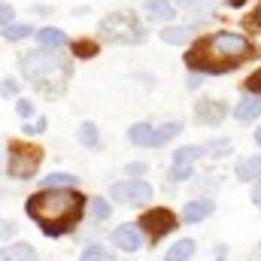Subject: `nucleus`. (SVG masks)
<instances>
[{"mask_svg": "<svg viewBox=\"0 0 261 261\" xmlns=\"http://www.w3.org/2000/svg\"><path fill=\"white\" fill-rule=\"evenodd\" d=\"M85 206L88 200L79 195V189H40L28 197L24 210L46 237H64L79 225Z\"/></svg>", "mask_w": 261, "mask_h": 261, "instance_id": "f257e3e1", "label": "nucleus"}, {"mask_svg": "<svg viewBox=\"0 0 261 261\" xmlns=\"http://www.w3.org/2000/svg\"><path fill=\"white\" fill-rule=\"evenodd\" d=\"M249 55H252V43L243 34L219 31L197 43L186 55V64H189V70H197L203 76H216V73H228L237 64H243Z\"/></svg>", "mask_w": 261, "mask_h": 261, "instance_id": "f03ea898", "label": "nucleus"}, {"mask_svg": "<svg viewBox=\"0 0 261 261\" xmlns=\"http://www.w3.org/2000/svg\"><path fill=\"white\" fill-rule=\"evenodd\" d=\"M18 70L21 76L46 97H58L64 91L67 79H70V61H67L61 52H52V49H31L18 58Z\"/></svg>", "mask_w": 261, "mask_h": 261, "instance_id": "7ed1b4c3", "label": "nucleus"}, {"mask_svg": "<svg viewBox=\"0 0 261 261\" xmlns=\"http://www.w3.org/2000/svg\"><path fill=\"white\" fill-rule=\"evenodd\" d=\"M97 37L103 43H116V46H140V43H146L149 31L137 21L134 12H110L100 18Z\"/></svg>", "mask_w": 261, "mask_h": 261, "instance_id": "20e7f679", "label": "nucleus"}, {"mask_svg": "<svg viewBox=\"0 0 261 261\" xmlns=\"http://www.w3.org/2000/svg\"><path fill=\"white\" fill-rule=\"evenodd\" d=\"M43 161V149L34 143H9V155H6V173L12 179H31L40 170Z\"/></svg>", "mask_w": 261, "mask_h": 261, "instance_id": "39448f33", "label": "nucleus"}, {"mask_svg": "<svg viewBox=\"0 0 261 261\" xmlns=\"http://www.w3.org/2000/svg\"><path fill=\"white\" fill-rule=\"evenodd\" d=\"M152 195H155V189L146 179H125V182L110 186V200L119 206H143L152 200Z\"/></svg>", "mask_w": 261, "mask_h": 261, "instance_id": "423d86ee", "label": "nucleus"}, {"mask_svg": "<svg viewBox=\"0 0 261 261\" xmlns=\"http://www.w3.org/2000/svg\"><path fill=\"white\" fill-rule=\"evenodd\" d=\"M137 225L143 228V234L149 237V243H158L164 234H173L176 231V216L167 206H152V210L143 213V219Z\"/></svg>", "mask_w": 261, "mask_h": 261, "instance_id": "0eeeda50", "label": "nucleus"}, {"mask_svg": "<svg viewBox=\"0 0 261 261\" xmlns=\"http://www.w3.org/2000/svg\"><path fill=\"white\" fill-rule=\"evenodd\" d=\"M143 240H146V234H143V228H140V225H134V222L119 225V228H113V231H110V243H113L119 252H125V255L140 252Z\"/></svg>", "mask_w": 261, "mask_h": 261, "instance_id": "6e6552de", "label": "nucleus"}, {"mask_svg": "<svg viewBox=\"0 0 261 261\" xmlns=\"http://www.w3.org/2000/svg\"><path fill=\"white\" fill-rule=\"evenodd\" d=\"M225 116H228V107H225L222 100H216V97H203V100H197L195 103V122L197 125H203V128H216V125H222Z\"/></svg>", "mask_w": 261, "mask_h": 261, "instance_id": "1a4fd4ad", "label": "nucleus"}, {"mask_svg": "<svg viewBox=\"0 0 261 261\" xmlns=\"http://www.w3.org/2000/svg\"><path fill=\"white\" fill-rule=\"evenodd\" d=\"M213 213H216V200L210 195H203V197H192V200L182 206V216H179V219H182L186 225H200V222H206Z\"/></svg>", "mask_w": 261, "mask_h": 261, "instance_id": "9d476101", "label": "nucleus"}, {"mask_svg": "<svg viewBox=\"0 0 261 261\" xmlns=\"http://www.w3.org/2000/svg\"><path fill=\"white\" fill-rule=\"evenodd\" d=\"M231 116H234L240 125H252L255 119H261V94L258 91H246V94L237 100V107L231 110Z\"/></svg>", "mask_w": 261, "mask_h": 261, "instance_id": "9b49d317", "label": "nucleus"}, {"mask_svg": "<svg viewBox=\"0 0 261 261\" xmlns=\"http://www.w3.org/2000/svg\"><path fill=\"white\" fill-rule=\"evenodd\" d=\"M179 6L173 0H143V15L149 21H158V24H170L176 18Z\"/></svg>", "mask_w": 261, "mask_h": 261, "instance_id": "f8f14e48", "label": "nucleus"}, {"mask_svg": "<svg viewBox=\"0 0 261 261\" xmlns=\"http://www.w3.org/2000/svg\"><path fill=\"white\" fill-rule=\"evenodd\" d=\"M34 37H37V46L52 49V52H64L67 46H70V40H67L64 31H61V28H52V24H43L40 31H34Z\"/></svg>", "mask_w": 261, "mask_h": 261, "instance_id": "ddd939ff", "label": "nucleus"}, {"mask_svg": "<svg viewBox=\"0 0 261 261\" xmlns=\"http://www.w3.org/2000/svg\"><path fill=\"white\" fill-rule=\"evenodd\" d=\"M158 37H161V43H167V46H186V43H192V37H195V24H164L161 31H158Z\"/></svg>", "mask_w": 261, "mask_h": 261, "instance_id": "4468645a", "label": "nucleus"}, {"mask_svg": "<svg viewBox=\"0 0 261 261\" xmlns=\"http://www.w3.org/2000/svg\"><path fill=\"white\" fill-rule=\"evenodd\" d=\"M0 261H37V249L24 240H9L6 246H0Z\"/></svg>", "mask_w": 261, "mask_h": 261, "instance_id": "2eb2a0df", "label": "nucleus"}, {"mask_svg": "<svg viewBox=\"0 0 261 261\" xmlns=\"http://www.w3.org/2000/svg\"><path fill=\"white\" fill-rule=\"evenodd\" d=\"M234 176L240 182H255V179H261V155H243L234 164Z\"/></svg>", "mask_w": 261, "mask_h": 261, "instance_id": "dca6fc26", "label": "nucleus"}, {"mask_svg": "<svg viewBox=\"0 0 261 261\" xmlns=\"http://www.w3.org/2000/svg\"><path fill=\"white\" fill-rule=\"evenodd\" d=\"M128 140L140 149H155V125L152 122H134L128 128Z\"/></svg>", "mask_w": 261, "mask_h": 261, "instance_id": "f3484780", "label": "nucleus"}, {"mask_svg": "<svg viewBox=\"0 0 261 261\" xmlns=\"http://www.w3.org/2000/svg\"><path fill=\"white\" fill-rule=\"evenodd\" d=\"M197 252V243L192 237H182V240H176V243H170L167 246V252H164V261H192Z\"/></svg>", "mask_w": 261, "mask_h": 261, "instance_id": "a211bd4d", "label": "nucleus"}, {"mask_svg": "<svg viewBox=\"0 0 261 261\" xmlns=\"http://www.w3.org/2000/svg\"><path fill=\"white\" fill-rule=\"evenodd\" d=\"M179 134H182V122H179V119H170V122L155 125V149H161V146L173 143Z\"/></svg>", "mask_w": 261, "mask_h": 261, "instance_id": "6ab92c4d", "label": "nucleus"}, {"mask_svg": "<svg viewBox=\"0 0 261 261\" xmlns=\"http://www.w3.org/2000/svg\"><path fill=\"white\" fill-rule=\"evenodd\" d=\"M0 37H3V43L28 40V37H34V24H28V21H9L6 28H0Z\"/></svg>", "mask_w": 261, "mask_h": 261, "instance_id": "aec40b11", "label": "nucleus"}, {"mask_svg": "<svg viewBox=\"0 0 261 261\" xmlns=\"http://www.w3.org/2000/svg\"><path fill=\"white\" fill-rule=\"evenodd\" d=\"M76 140H79L85 149H91V152L103 146V140H100V128H97L94 122H82V125H79V130H76Z\"/></svg>", "mask_w": 261, "mask_h": 261, "instance_id": "412c9836", "label": "nucleus"}, {"mask_svg": "<svg viewBox=\"0 0 261 261\" xmlns=\"http://www.w3.org/2000/svg\"><path fill=\"white\" fill-rule=\"evenodd\" d=\"M40 189H79L76 173H49L40 179Z\"/></svg>", "mask_w": 261, "mask_h": 261, "instance_id": "4be33fe9", "label": "nucleus"}, {"mask_svg": "<svg viewBox=\"0 0 261 261\" xmlns=\"http://www.w3.org/2000/svg\"><path fill=\"white\" fill-rule=\"evenodd\" d=\"M231 149H234V143L228 137H216V140L203 143V155L206 158H225V155H231Z\"/></svg>", "mask_w": 261, "mask_h": 261, "instance_id": "5701e85b", "label": "nucleus"}, {"mask_svg": "<svg viewBox=\"0 0 261 261\" xmlns=\"http://www.w3.org/2000/svg\"><path fill=\"white\" fill-rule=\"evenodd\" d=\"M88 216H91L94 222H107V219L113 216V200H110V197H91V200H88Z\"/></svg>", "mask_w": 261, "mask_h": 261, "instance_id": "b1692460", "label": "nucleus"}, {"mask_svg": "<svg viewBox=\"0 0 261 261\" xmlns=\"http://www.w3.org/2000/svg\"><path fill=\"white\" fill-rule=\"evenodd\" d=\"M79 261H116V255H113L103 243H88V246H82Z\"/></svg>", "mask_w": 261, "mask_h": 261, "instance_id": "393cba45", "label": "nucleus"}, {"mask_svg": "<svg viewBox=\"0 0 261 261\" xmlns=\"http://www.w3.org/2000/svg\"><path fill=\"white\" fill-rule=\"evenodd\" d=\"M197 158H203V146H197V143L179 146V149L173 152V164H195Z\"/></svg>", "mask_w": 261, "mask_h": 261, "instance_id": "a878e982", "label": "nucleus"}, {"mask_svg": "<svg viewBox=\"0 0 261 261\" xmlns=\"http://www.w3.org/2000/svg\"><path fill=\"white\" fill-rule=\"evenodd\" d=\"M170 182H189V179H195V164H173L170 161Z\"/></svg>", "mask_w": 261, "mask_h": 261, "instance_id": "bb28decb", "label": "nucleus"}, {"mask_svg": "<svg viewBox=\"0 0 261 261\" xmlns=\"http://www.w3.org/2000/svg\"><path fill=\"white\" fill-rule=\"evenodd\" d=\"M70 49H73V55H76V58H94V52H97V46H94L91 40H79V43H70Z\"/></svg>", "mask_w": 261, "mask_h": 261, "instance_id": "cd10ccee", "label": "nucleus"}, {"mask_svg": "<svg viewBox=\"0 0 261 261\" xmlns=\"http://www.w3.org/2000/svg\"><path fill=\"white\" fill-rule=\"evenodd\" d=\"M34 113H37V107H34V100H28V97H15V116L18 119H34Z\"/></svg>", "mask_w": 261, "mask_h": 261, "instance_id": "c85d7f7f", "label": "nucleus"}, {"mask_svg": "<svg viewBox=\"0 0 261 261\" xmlns=\"http://www.w3.org/2000/svg\"><path fill=\"white\" fill-rule=\"evenodd\" d=\"M125 173H128L130 179H143L149 173V164L146 161H130V164H125Z\"/></svg>", "mask_w": 261, "mask_h": 261, "instance_id": "c756f323", "label": "nucleus"}, {"mask_svg": "<svg viewBox=\"0 0 261 261\" xmlns=\"http://www.w3.org/2000/svg\"><path fill=\"white\" fill-rule=\"evenodd\" d=\"M21 91V82L15 79H0V97H18Z\"/></svg>", "mask_w": 261, "mask_h": 261, "instance_id": "7c9ffc66", "label": "nucleus"}, {"mask_svg": "<svg viewBox=\"0 0 261 261\" xmlns=\"http://www.w3.org/2000/svg\"><path fill=\"white\" fill-rule=\"evenodd\" d=\"M15 231H18V225H15L12 219H0V240H3V243H9V240L15 237Z\"/></svg>", "mask_w": 261, "mask_h": 261, "instance_id": "2f4dec72", "label": "nucleus"}, {"mask_svg": "<svg viewBox=\"0 0 261 261\" xmlns=\"http://www.w3.org/2000/svg\"><path fill=\"white\" fill-rule=\"evenodd\" d=\"M9 21H15V6L6 3V0H0V28H6Z\"/></svg>", "mask_w": 261, "mask_h": 261, "instance_id": "473e14b6", "label": "nucleus"}, {"mask_svg": "<svg viewBox=\"0 0 261 261\" xmlns=\"http://www.w3.org/2000/svg\"><path fill=\"white\" fill-rule=\"evenodd\" d=\"M203 79H206L203 73H197V70H189V76H186V88H189V91H197V88L203 85Z\"/></svg>", "mask_w": 261, "mask_h": 261, "instance_id": "72a5a7b5", "label": "nucleus"}, {"mask_svg": "<svg viewBox=\"0 0 261 261\" xmlns=\"http://www.w3.org/2000/svg\"><path fill=\"white\" fill-rule=\"evenodd\" d=\"M34 12H37V15H52L55 9H52V6H34Z\"/></svg>", "mask_w": 261, "mask_h": 261, "instance_id": "f704fd0d", "label": "nucleus"}, {"mask_svg": "<svg viewBox=\"0 0 261 261\" xmlns=\"http://www.w3.org/2000/svg\"><path fill=\"white\" fill-rule=\"evenodd\" d=\"M34 128H37V134H43V130L49 128V122H46V119H37V122H34Z\"/></svg>", "mask_w": 261, "mask_h": 261, "instance_id": "c9c22d12", "label": "nucleus"}, {"mask_svg": "<svg viewBox=\"0 0 261 261\" xmlns=\"http://www.w3.org/2000/svg\"><path fill=\"white\" fill-rule=\"evenodd\" d=\"M252 24H255V28H261V3H258V9H255V15H252Z\"/></svg>", "mask_w": 261, "mask_h": 261, "instance_id": "e433bc0d", "label": "nucleus"}, {"mask_svg": "<svg viewBox=\"0 0 261 261\" xmlns=\"http://www.w3.org/2000/svg\"><path fill=\"white\" fill-rule=\"evenodd\" d=\"M252 140H255V146H261V125L255 128V134H252Z\"/></svg>", "mask_w": 261, "mask_h": 261, "instance_id": "4c0bfd02", "label": "nucleus"}, {"mask_svg": "<svg viewBox=\"0 0 261 261\" xmlns=\"http://www.w3.org/2000/svg\"><path fill=\"white\" fill-rule=\"evenodd\" d=\"M225 3H228V6H243L246 0H225Z\"/></svg>", "mask_w": 261, "mask_h": 261, "instance_id": "58836bf2", "label": "nucleus"}, {"mask_svg": "<svg viewBox=\"0 0 261 261\" xmlns=\"http://www.w3.org/2000/svg\"><path fill=\"white\" fill-rule=\"evenodd\" d=\"M0 170H3V143H0Z\"/></svg>", "mask_w": 261, "mask_h": 261, "instance_id": "ea45409f", "label": "nucleus"}, {"mask_svg": "<svg viewBox=\"0 0 261 261\" xmlns=\"http://www.w3.org/2000/svg\"><path fill=\"white\" fill-rule=\"evenodd\" d=\"M216 261H228V255H216Z\"/></svg>", "mask_w": 261, "mask_h": 261, "instance_id": "a19ab883", "label": "nucleus"}, {"mask_svg": "<svg viewBox=\"0 0 261 261\" xmlns=\"http://www.w3.org/2000/svg\"><path fill=\"white\" fill-rule=\"evenodd\" d=\"M255 252H258V261H261V243H258V249H255Z\"/></svg>", "mask_w": 261, "mask_h": 261, "instance_id": "79ce46f5", "label": "nucleus"}]
</instances>
